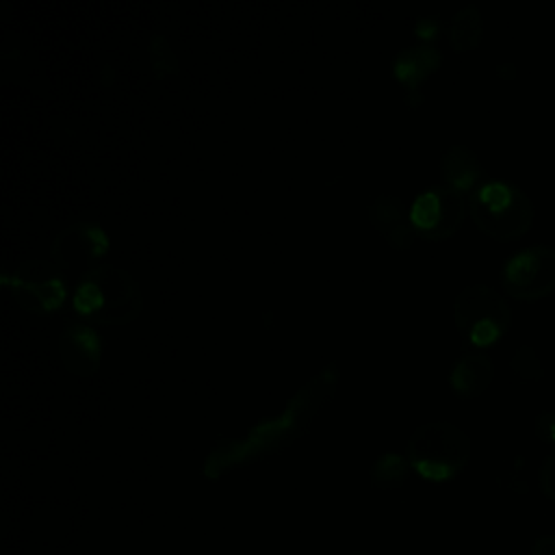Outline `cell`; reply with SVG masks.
<instances>
[{"instance_id":"obj_9","label":"cell","mask_w":555,"mask_h":555,"mask_svg":"<svg viewBox=\"0 0 555 555\" xmlns=\"http://www.w3.org/2000/svg\"><path fill=\"white\" fill-rule=\"evenodd\" d=\"M15 278H17V286H20L17 288L20 304H24L26 297H33V304H30L28 310L43 312V310L56 308L61 304L63 295H65V286H63L61 275L48 264H43L41 275L39 273L30 275L28 267L24 264Z\"/></svg>"},{"instance_id":"obj_3","label":"cell","mask_w":555,"mask_h":555,"mask_svg":"<svg viewBox=\"0 0 555 555\" xmlns=\"http://www.w3.org/2000/svg\"><path fill=\"white\" fill-rule=\"evenodd\" d=\"M412 466L427 479H451L457 475L470 455L468 436L451 423L421 425L408 444Z\"/></svg>"},{"instance_id":"obj_10","label":"cell","mask_w":555,"mask_h":555,"mask_svg":"<svg viewBox=\"0 0 555 555\" xmlns=\"http://www.w3.org/2000/svg\"><path fill=\"white\" fill-rule=\"evenodd\" d=\"M61 358L72 373L89 375L95 371L100 360V338L93 330L74 325L61 334L59 340Z\"/></svg>"},{"instance_id":"obj_7","label":"cell","mask_w":555,"mask_h":555,"mask_svg":"<svg viewBox=\"0 0 555 555\" xmlns=\"http://www.w3.org/2000/svg\"><path fill=\"white\" fill-rule=\"evenodd\" d=\"M102 251H106V236L95 223H78L76 228L65 230L52 247L56 262L63 267H72L74 256L85 262V258L95 260Z\"/></svg>"},{"instance_id":"obj_8","label":"cell","mask_w":555,"mask_h":555,"mask_svg":"<svg viewBox=\"0 0 555 555\" xmlns=\"http://www.w3.org/2000/svg\"><path fill=\"white\" fill-rule=\"evenodd\" d=\"M371 223L375 225V230L397 249H405L410 247L412 238H414V228L410 217L403 210V204L392 197V195H382L373 202L371 210H369Z\"/></svg>"},{"instance_id":"obj_4","label":"cell","mask_w":555,"mask_h":555,"mask_svg":"<svg viewBox=\"0 0 555 555\" xmlns=\"http://www.w3.org/2000/svg\"><path fill=\"white\" fill-rule=\"evenodd\" d=\"M455 325L466 345L488 347L509 327L512 312L503 295L486 284L466 286L455 297Z\"/></svg>"},{"instance_id":"obj_14","label":"cell","mask_w":555,"mask_h":555,"mask_svg":"<svg viewBox=\"0 0 555 555\" xmlns=\"http://www.w3.org/2000/svg\"><path fill=\"white\" fill-rule=\"evenodd\" d=\"M481 35H483V20H481L479 9L473 7V4L462 7L453 15L451 26H449V41H451V46L457 52L473 50L481 41Z\"/></svg>"},{"instance_id":"obj_5","label":"cell","mask_w":555,"mask_h":555,"mask_svg":"<svg viewBox=\"0 0 555 555\" xmlns=\"http://www.w3.org/2000/svg\"><path fill=\"white\" fill-rule=\"evenodd\" d=\"M501 284L518 299H540L555 291V247L531 245L512 254L501 269Z\"/></svg>"},{"instance_id":"obj_11","label":"cell","mask_w":555,"mask_h":555,"mask_svg":"<svg viewBox=\"0 0 555 555\" xmlns=\"http://www.w3.org/2000/svg\"><path fill=\"white\" fill-rule=\"evenodd\" d=\"M492 375H494V366H492V360L486 356V353H466L462 356L453 369H451V375H449V382H451V388L460 395V397H477L481 395L488 384L492 382Z\"/></svg>"},{"instance_id":"obj_6","label":"cell","mask_w":555,"mask_h":555,"mask_svg":"<svg viewBox=\"0 0 555 555\" xmlns=\"http://www.w3.org/2000/svg\"><path fill=\"white\" fill-rule=\"evenodd\" d=\"M466 215V202L462 193L449 189V186H431L423 191L412 208H410V221L416 234L442 241L457 232Z\"/></svg>"},{"instance_id":"obj_1","label":"cell","mask_w":555,"mask_h":555,"mask_svg":"<svg viewBox=\"0 0 555 555\" xmlns=\"http://www.w3.org/2000/svg\"><path fill=\"white\" fill-rule=\"evenodd\" d=\"M74 308L89 321L128 323L141 310V291L126 271L106 264L93 267L82 273Z\"/></svg>"},{"instance_id":"obj_15","label":"cell","mask_w":555,"mask_h":555,"mask_svg":"<svg viewBox=\"0 0 555 555\" xmlns=\"http://www.w3.org/2000/svg\"><path fill=\"white\" fill-rule=\"evenodd\" d=\"M509 366L512 371L522 379V382H533V379H540L544 375V366L535 353V349L531 345H520L512 360H509Z\"/></svg>"},{"instance_id":"obj_2","label":"cell","mask_w":555,"mask_h":555,"mask_svg":"<svg viewBox=\"0 0 555 555\" xmlns=\"http://www.w3.org/2000/svg\"><path fill=\"white\" fill-rule=\"evenodd\" d=\"M468 212L477 228L496 241H512L522 236L535 217L529 195L505 180H490L479 184L468 199Z\"/></svg>"},{"instance_id":"obj_17","label":"cell","mask_w":555,"mask_h":555,"mask_svg":"<svg viewBox=\"0 0 555 555\" xmlns=\"http://www.w3.org/2000/svg\"><path fill=\"white\" fill-rule=\"evenodd\" d=\"M535 434L542 442L555 447V410H544L535 418Z\"/></svg>"},{"instance_id":"obj_12","label":"cell","mask_w":555,"mask_h":555,"mask_svg":"<svg viewBox=\"0 0 555 555\" xmlns=\"http://www.w3.org/2000/svg\"><path fill=\"white\" fill-rule=\"evenodd\" d=\"M440 173H442L444 186L457 193H464V191H470L481 178V163L473 150L464 145H453L444 152L440 160Z\"/></svg>"},{"instance_id":"obj_16","label":"cell","mask_w":555,"mask_h":555,"mask_svg":"<svg viewBox=\"0 0 555 555\" xmlns=\"http://www.w3.org/2000/svg\"><path fill=\"white\" fill-rule=\"evenodd\" d=\"M538 479H540V488H542L544 496L555 501V449L542 460Z\"/></svg>"},{"instance_id":"obj_13","label":"cell","mask_w":555,"mask_h":555,"mask_svg":"<svg viewBox=\"0 0 555 555\" xmlns=\"http://www.w3.org/2000/svg\"><path fill=\"white\" fill-rule=\"evenodd\" d=\"M440 63V54L434 48H410L399 54L395 74L408 87L418 85L427 74H431Z\"/></svg>"},{"instance_id":"obj_18","label":"cell","mask_w":555,"mask_h":555,"mask_svg":"<svg viewBox=\"0 0 555 555\" xmlns=\"http://www.w3.org/2000/svg\"><path fill=\"white\" fill-rule=\"evenodd\" d=\"M531 555H555V535H542L535 540Z\"/></svg>"}]
</instances>
